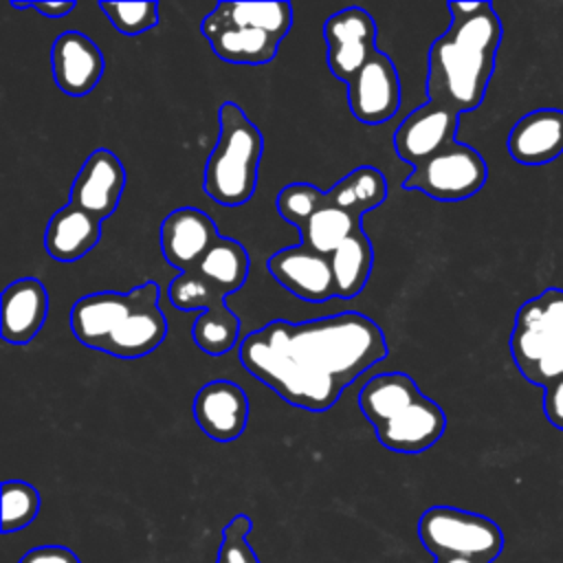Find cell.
<instances>
[{"label": "cell", "mask_w": 563, "mask_h": 563, "mask_svg": "<svg viewBox=\"0 0 563 563\" xmlns=\"http://www.w3.org/2000/svg\"><path fill=\"white\" fill-rule=\"evenodd\" d=\"M380 325L361 312L271 321L240 341V363L288 405L321 413L387 356Z\"/></svg>", "instance_id": "1"}, {"label": "cell", "mask_w": 563, "mask_h": 563, "mask_svg": "<svg viewBox=\"0 0 563 563\" xmlns=\"http://www.w3.org/2000/svg\"><path fill=\"white\" fill-rule=\"evenodd\" d=\"M451 24L429 48L427 92L455 112L484 101L501 44V22L490 2H449Z\"/></svg>", "instance_id": "2"}, {"label": "cell", "mask_w": 563, "mask_h": 563, "mask_svg": "<svg viewBox=\"0 0 563 563\" xmlns=\"http://www.w3.org/2000/svg\"><path fill=\"white\" fill-rule=\"evenodd\" d=\"M385 198V176L372 165H361L328 191L310 183L286 185L275 198V209L299 231L303 246L332 257L345 242L365 233L363 216Z\"/></svg>", "instance_id": "3"}, {"label": "cell", "mask_w": 563, "mask_h": 563, "mask_svg": "<svg viewBox=\"0 0 563 563\" xmlns=\"http://www.w3.org/2000/svg\"><path fill=\"white\" fill-rule=\"evenodd\" d=\"M158 297L156 282H145L128 292L84 295L70 310L73 334L86 347L117 358L147 356L167 336V319Z\"/></svg>", "instance_id": "4"}, {"label": "cell", "mask_w": 563, "mask_h": 563, "mask_svg": "<svg viewBox=\"0 0 563 563\" xmlns=\"http://www.w3.org/2000/svg\"><path fill=\"white\" fill-rule=\"evenodd\" d=\"M358 407L374 427L378 442L396 453H422L446 429L442 407L424 396L405 372H385L369 378L358 391Z\"/></svg>", "instance_id": "5"}, {"label": "cell", "mask_w": 563, "mask_h": 563, "mask_svg": "<svg viewBox=\"0 0 563 563\" xmlns=\"http://www.w3.org/2000/svg\"><path fill=\"white\" fill-rule=\"evenodd\" d=\"M290 26V2H218L200 31L222 62L257 66L277 55Z\"/></svg>", "instance_id": "6"}, {"label": "cell", "mask_w": 563, "mask_h": 563, "mask_svg": "<svg viewBox=\"0 0 563 563\" xmlns=\"http://www.w3.org/2000/svg\"><path fill=\"white\" fill-rule=\"evenodd\" d=\"M218 141L205 165V194L222 207H240L251 200L257 185V169L264 139L255 123L233 101L218 112Z\"/></svg>", "instance_id": "7"}, {"label": "cell", "mask_w": 563, "mask_h": 563, "mask_svg": "<svg viewBox=\"0 0 563 563\" xmlns=\"http://www.w3.org/2000/svg\"><path fill=\"white\" fill-rule=\"evenodd\" d=\"M510 354L521 376L550 385L563 376V290L548 288L528 299L515 317Z\"/></svg>", "instance_id": "8"}, {"label": "cell", "mask_w": 563, "mask_h": 563, "mask_svg": "<svg viewBox=\"0 0 563 563\" xmlns=\"http://www.w3.org/2000/svg\"><path fill=\"white\" fill-rule=\"evenodd\" d=\"M249 277V253L233 238H218L205 257L169 284V303L178 310H200L205 317L231 312L224 297L240 290Z\"/></svg>", "instance_id": "9"}, {"label": "cell", "mask_w": 563, "mask_h": 563, "mask_svg": "<svg viewBox=\"0 0 563 563\" xmlns=\"http://www.w3.org/2000/svg\"><path fill=\"white\" fill-rule=\"evenodd\" d=\"M418 539L435 556H471L493 563L504 550L501 528L486 515L431 506L418 519Z\"/></svg>", "instance_id": "10"}, {"label": "cell", "mask_w": 563, "mask_h": 563, "mask_svg": "<svg viewBox=\"0 0 563 563\" xmlns=\"http://www.w3.org/2000/svg\"><path fill=\"white\" fill-rule=\"evenodd\" d=\"M488 178V167L477 150L451 143L431 158L422 161L402 180L409 191H420L433 200L457 202L475 196Z\"/></svg>", "instance_id": "11"}, {"label": "cell", "mask_w": 563, "mask_h": 563, "mask_svg": "<svg viewBox=\"0 0 563 563\" xmlns=\"http://www.w3.org/2000/svg\"><path fill=\"white\" fill-rule=\"evenodd\" d=\"M323 37L328 44V68L345 84L378 51L374 18L361 7H345L332 13L323 24Z\"/></svg>", "instance_id": "12"}, {"label": "cell", "mask_w": 563, "mask_h": 563, "mask_svg": "<svg viewBox=\"0 0 563 563\" xmlns=\"http://www.w3.org/2000/svg\"><path fill=\"white\" fill-rule=\"evenodd\" d=\"M400 77L387 53L376 51L347 81V108L367 125L389 121L400 108Z\"/></svg>", "instance_id": "13"}, {"label": "cell", "mask_w": 563, "mask_h": 563, "mask_svg": "<svg viewBox=\"0 0 563 563\" xmlns=\"http://www.w3.org/2000/svg\"><path fill=\"white\" fill-rule=\"evenodd\" d=\"M460 123V112L440 103L427 101L405 117V121L394 132V150L400 161L409 165H420L440 150L455 143V132Z\"/></svg>", "instance_id": "14"}, {"label": "cell", "mask_w": 563, "mask_h": 563, "mask_svg": "<svg viewBox=\"0 0 563 563\" xmlns=\"http://www.w3.org/2000/svg\"><path fill=\"white\" fill-rule=\"evenodd\" d=\"M266 266L282 288L303 301L323 303L336 297V279L330 257L303 246L301 242L273 253Z\"/></svg>", "instance_id": "15"}, {"label": "cell", "mask_w": 563, "mask_h": 563, "mask_svg": "<svg viewBox=\"0 0 563 563\" xmlns=\"http://www.w3.org/2000/svg\"><path fill=\"white\" fill-rule=\"evenodd\" d=\"M125 189V167L114 152L99 147L79 167L73 187L70 202L92 213L101 222L110 218Z\"/></svg>", "instance_id": "16"}, {"label": "cell", "mask_w": 563, "mask_h": 563, "mask_svg": "<svg viewBox=\"0 0 563 563\" xmlns=\"http://www.w3.org/2000/svg\"><path fill=\"white\" fill-rule=\"evenodd\" d=\"M191 411L205 435L216 442H233L246 429L249 398L238 383L218 378L198 389Z\"/></svg>", "instance_id": "17"}, {"label": "cell", "mask_w": 563, "mask_h": 563, "mask_svg": "<svg viewBox=\"0 0 563 563\" xmlns=\"http://www.w3.org/2000/svg\"><path fill=\"white\" fill-rule=\"evenodd\" d=\"M220 238L216 222L196 207H178L161 224V251L180 273L194 268Z\"/></svg>", "instance_id": "18"}, {"label": "cell", "mask_w": 563, "mask_h": 563, "mask_svg": "<svg viewBox=\"0 0 563 563\" xmlns=\"http://www.w3.org/2000/svg\"><path fill=\"white\" fill-rule=\"evenodd\" d=\"M103 55L99 46L81 31H64L51 48L53 79L62 92L84 97L92 92L103 75Z\"/></svg>", "instance_id": "19"}, {"label": "cell", "mask_w": 563, "mask_h": 563, "mask_svg": "<svg viewBox=\"0 0 563 563\" xmlns=\"http://www.w3.org/2000/svg\"><path fill=\"white\" fill-rule=\"evenodd\" d=\"M48 314V292L37 277H20L2 290L0 334L7 343L24 345L35 339Z\"/></svg>", "instance_id": "20"}, {"label": "cell", "mask_w": 563, "mask_h": 563, "mask_svg": "<svg viewBox=\"0 0 563 563\" xmlns=\"http://www.w3.org/2000/svg\"><path fill=\"white\" fill-rule=\"evenodd\" d=\"M508 152L521 165H545L563 152V112L541 108L523 114L508 134Z\"/></svg>", "instance_id": "21"}, {"label": "cell", "mask_w": 563, "mask_h": 563, "mask_svg": "<svg viewBox=\"0 0 563 563\" xmlns=\"http://www.w3.org/2000/svg\"><path fill=\"white\" fill-rule=\"evenodd\" d=\"M101 238V220L75 202L57 209L44 233V249L57 262H75L90 253Z\"/></svg>", "instance_id": "22"}, {"label": "cell", "mask_w": 563, "mask_h": 563, "mask_svg": "<svg viewBox=\"0 0 563 563\" xmlns=\"http://www.w3.org/2000/svg\"><path fill=\"white\" fill-rule=\"evenodd\" d=\"M336 279V297L339 299H352L356 297L372 273L374 264V249L367 233L356 235L354 240L345 242L334 255L330 257Z\"/></svg>", "instance_id": "23"}, {"label": "cell", "mask_w": 563, "mask_h": 563, "mask_svg": "<svg viewBox=\"0 0 563 563\" xmlns=\"http://www.w3.org/2000/svg\"><path fill=\"white\" fill-rule=\"evenodd\" d=\"M40 493L22 479L2 482V517L0 528L4 534L26 528L40 512Z\"/></svg>", "instance_id": "24"}, {"label": "cell", "mask_w": 563, "mask_h": 563, "mask_svg": "<svg viewBox=\"0 0 563 563\" xmlns=\"http://www.w3.org/2000/svg\"><path fill=\"white\" fill-rule=\"evenodd\" d=\"M112 26L128 35H141L158 24V2H99Z\"/></svg>", "instance_id": "25"}, {"label": "cell", "mask_w": 563, "mask_h": 563, "mask_svg": "<svg viewBox=\"0 0 563 563\" xmlns=\"http://www.w3.org/2000/svg\"><path fill=\"white\" fill-rule=\"evenodd\" d=\"M253 521L249 515H235L222 528V543L216 563H260L255 550L249 543Z\"/></svg>", "instance_id": "26"}, {"label": "cell", "mask_w": 563, "mask_h": 563, "mask_svg": "<svg viewBox=\"0 0 563 563\" xmlns=\"http://www.w3.org/2000/svg\"><path fill=\"white\" fill-rule=\"evenodd\" d=\"M18 563H81L66 545H40L29 550Z\"/></svg>", "instance_id": "27"}, {"label": "cell", "mask_w": 563, "mask_h": 563, "mask_svg": "<svg viewBox=\"0 0 563 563\" xmlns=\"http://www.w3.org/2000/svg\"><path fill=\"white\" fill-rule=\"evenodd\" d=\"M543 411L548 422L563 431V376L543 387Z\"/></svg>", "instance_id": "28"}, {"label": "cell", "mask_w": 563, "mask_h": 563, "mask_svg": "<svg viewBox=\"0 0 563 563\" xmlns=\"http://www.w3.org/2000/svg\"><path fill=\"white\" fill-rule=\"evenodd\" d=\"M13 9H33L37 13H42L44 18L57 20L68 15L75 9V2H53V0H42V2H11Z\"/></svg>", "instance_id": "29"}, {"label": "cell", "mask_w": 563, "mask_h": 563, "mask_svg": "<svg viewBox=\"0 0 563 563\" xmlns=\"http://www.w3.org/2000/svg\"><path fill=\"white\" fill-rule=\"evenodd\" d=\"M433 563H486V561L471 559V556H435Z\"/></svg>", "instance_id": "30"}]
</instances>
